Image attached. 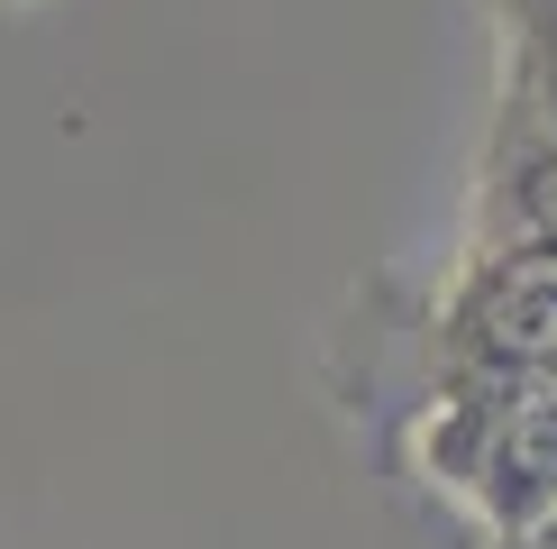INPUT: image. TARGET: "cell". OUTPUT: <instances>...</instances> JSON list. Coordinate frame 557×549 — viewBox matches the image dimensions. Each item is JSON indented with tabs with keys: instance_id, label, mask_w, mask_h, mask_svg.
Masks as SVG:
<instances>
[{
	"instance_id": "3957f363",
	"label": "cell",
	"mask_w": 557,
	"mask_h": 549,
	"mask_svg": "<svg viewBox=\"0 0 557 549\" xmlns=\"http://www.w3.org/2000/svg\"><path fill=\"white\" fill-rule=\"evenodd\" d=\"M503 37H512L503 91L530 101V110L557 129V0H503Z\"/></svg>"
},
{
	"instance_id": "6da1fadb",
	"label": "cell",
	"mask_w": 557,
	"mask_h": 549,
	"mask_svg": "<svg viewBox=\"0 0 557 549\" xmlns=\"http://www.w3.org/2000/svg\"><path fill=\"white\" fill-rule=\"evenodd\" d=\"M438 385H530L557 376V257L540 247H475L448 303L430 312Z\"/></svg>"
},
{
	"instance_id": "7a4b0ae2",
	"label": "cell",
	"mask_w": 557,
	"mask_h": 549,
	"mask_svg": "<svg viewBox=\"0 0 557 549\" xmlns=\"http://www.w3.org/2000/svg\"><path fill=\"white\" fill-rule=\"evenodd\" d=\"M475 247H540V257H557V129L512 91H503L494 147H484Z\"/></svg>"
}]
</instances>
